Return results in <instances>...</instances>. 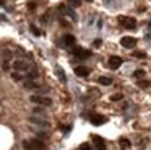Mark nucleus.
<instances>
[{
    "instance_id": "obj_24",
    "label": "nucleus",
    "mask_w": 151,
    "mask_h": 150,
    "mask_svg": "<svg viewBox=\"0 0 151 150\" xmlns=\"http://www.w3.org/2000/svg\"><path fill=\"white\" fill-rule=\"evenodd\" d=\"M111 100H112V101H120V100H122V95H112Z\"/></svg>"
},
{
    "instance_id": "obj_12",
    "label": "nucleus",
    "mask_w": 151,
    "mask_h": 150,
    "mask_svg": "<svg viewBox=\"0 0 151 150\" xmlns=\"http://www.w3.org/2000/svg\"><path fill=\"white\" fill-rule=\"evenodd\" d=\"M75 74L78 75V77H88V75H89V68H88V67H83V65H80V67L75 68Z\"/></svg>"
},
{
    "instance_id": "obj_3",
    "label": "nucleus",
    "mask_w": 151,
    "mask_h": 150,
    "mask_svg": "<svg viewBox=\"0 0 151 150\" xmlns=\"http://www.w3.org/2000/svg\"><path fill=\"white\" fill-rule=\"evenodd\" d=\"M119 23L127 29H133L137 26V20L133 16H119Z\"/></svg>"
},
{
    "instance_id": "obj_7",
    "label": "nucleus",
    "mask_w": 151,
    "mask_h": 150,
    "mask_svg": "<svg viewBox=\"0 0 151 150\" xmlns=\"http://www.w3.org/2000/svg\"><path fill=\"white\" fill-rule=\"evenodd\" d=\"M73 54H75L76 57L88 59L89 55H91V51H88V49H83V47H75V49H73Z\"/></svg>"
},
{
    "instance_id": "obj_8",
    "label": "nucleus",
    "mask_w": 151,
    "mask_h": 150,
    "mask_svg": "<svg viewBox=\"0 0 151 150\" xmlns=\"http://www.w3.org/2000/svg\"><path fill=\"white\" fill-rule=\"evenodd\" d=\"M89 121H91V124H94V126H101V124L106 122V117L101 116V114H91V116H89Z\"/></svg>"
},
{
    "instance_id": "obj_30",
    "label": "nucleus",
    "mask_w": 151,
    "mask_h": 150,
    "mask_svg": "<svg viewBox=\"0 0 151 150\" xmlns=\"http://www.w3.org/2000/svg\"><path fill=\"white\" fill-rule=\"evenodd\" d=\"M140 87L145 88V87H148V83H146V82H140Z\"/></svg>"
},
{
    "instance_id": "obj_23",
    "label": "nucleus",
    "mask_w": 151,
    "mask_h": 150,
    "mask_svg": "<svg viewBox=\"0 0 151 150\" xmlns=\"http://www.w3.org/2000/svg\"><path fill=\"white\" fill-rule=\"evenodd\" d=\"M80 150H91V147H89V143H81V145H80Z\"/></svg>"
},
{
    "instance_id": "obj_15",
    "label": "nucleus",
    "mask_w": 151,
    "mask_h": 150,
    "mask_svg": "<svg viewBox=\"0 0 151 150\" xmlns=\"http://www.w3.org/2000/svg\"><path fill=\"white\" fill-rule=\"evenodd\" d=\"M63 42H65V46H73L75 44V36L73 34H65L63 36Z\"/></svg>"
},
{
    "instance_id": "obj_16",
    "label": "nucleus",
    "mask_w": 151,
    "mask_h": 150,
    "mask_svg": "<svg viewBox=\"0 0 151 150\" xmlns=\"http://www.w3.org/2000/svg\"><path fill=\"white\" fill-rule=\"evenodd\" d=\"M57 77H59L60 78V82H63V83H65V82H67V77H65V74H63V70H62V68H60V67H57Z\"/></svg>"
},
{
    "instance_id": "obj_22",
    "label": "nucleus",
    "mask_w": 151,
    "mask_h": 150,
    "mask_svg": "<svg viewBox=\"0 0 151 150\" xmlns=\"http://www.w3.org/2000/svg\"><path fill=\"white\" fill-rule=\"evenodd\" d=\"M29 28H31V31H33V33H34V34H36V36H39V34H41V31H39V29H37V26L31 25Z\"/></svg>"
},
{
    "instance_id": "obj_5",
    "label": "nucleus",
    "mask_w": 151,
    "mask_h": 150,
    "mask_svg": "<svg viewBox=\"0 0 151 150\" xmlns=\"http://www.w3.org/2000/svg\"><path fill=\"white\" fill-rule=\"evenodd\" d=\"M120 44L124 46V47H135V44H137V39L132 38V36H124V38L120 39Z\"/></svg>"
},
{
    "instance_id": "obj_21",
    "label": "nucleus",
    "mask_w": 151,
    "mask_h": 150,
    "mask_svg": "<svg viewBox=\"0 0 151 150\" xmlns=\"http://www.w3.org/2000/svg\"><path fill=\"white\" fill-rule=\"evenodd\" d=\"M33 113L37 114V116H44V109H42V108H34Z\"/></svg>"
},
{
    "instance_id": "obj_11",
    "label": "nucleus",
    "mask_w": 151,
    "mask_h": 150,
    "mask_svg": "<svg viewBox=\"0 0 151 150\" xmlns=\"http://www.w3.org/2000/svg\"><path fill=\"white\" fill-rule=\"evenodd\" d=\"M93 142H94V147L98 150H106V142H104V139H101L99 135L93 137Z\"/></svg>"
},
{
    "instance_id": "obj_26",
    "label": "nucleus",
    "mask_w": 151,
    "mask_h": 150,
    "mask_svg": "<svg viewBox=\"0 0 151 150\" xmlns=\"http://www.w3.org/2000/svg\"><path fill=\"white\" fill-rule=\"evenodd\" d=\"M70 3H72L73 7H80V3H81V0H68Z\"/></svg>"
},
{
    "instance_id": "obj_27",
    "label": "nucleus",
    "mask_w": 151,
    "mask_h": 150,
    "mask_svg": "<svg viewBox=\"0 0 151 150\" xmlns=\"http://www.w3.org/2000/svg\"><path fill=\"white\" fill-rule=\"evenodd\" d=\"M133 55H135V57H140V59H143V57H145V54H143V52H135Z\"/></svg>"
},
{
    "instance_id": "obj_29",
    "label": "nucleus",
    "mask_w": 151,
    "mask_h": 150,
    "mask_svg": "<svg viewBox=\"0 0 151 150\" xmlns=\"http://www.w3.org/2000/svg\"><path fill=\"white\" fill-rule=\"evenodd\" d=\"M94 46H96V47H99V46H101V39H96V41H94Z\"/></svg>"
},
{
    "instance_id": "obj_28",
    "label": "nucleus",
    "mask_w": 151,
    "mask_h": 150,
    "mask_svg": "<svg viewBox=\"0 0 151 150\" xmlns=\"http://www.w3.org/2000/svg\"><path fill=\"white\" fill-rule=\"evenodd\" d=\"M28 7H29L31 10H34V8H36V2H29V5H28Z\"/></svg>"
},
{
    "instance_id": "obj_2",
    "label": "nucleus",
    "mask_w": 151,
    "mask_h": 150,
    "mask_svg": "<svg viewBox=\"0 0 151 150\" xmlns=\"http://www.w3.org/2000/svg\"><path fill=\"white\" fill-rule=\"evenodd\" d=\"M29 100L33 101V103L39 104V106H50L52 104V100L47 96H41V95H31Z\"/></svg>"
},
{
    "instance_id": "obj_10",
    "label": "nucleus",
    "mask_w": 151,
    "mask_h": 150,
    "mask_svg": "<svg viewBox=\"0 0 151 150\" xmlns=\"http://www.w3.org/2000/svg\"><path fill=\"white\" fill-rule=\"evenodd\" d=\"M29 121H31L33 124H37V126H41V127H47V126H49V122H47L46 119H42V117H39L37 114H36V116H31Z\"/></svg>"
},
{
    "instance_id": "obj_18",
    "label": "nucleus",
    "mask_w": 151,
    "mask_h": 150,
    "mask_svg": "<svg viewBox=\"0 0 151 150\" xmlns=\"http://www.w3.org/2000/svg\"><path fill=\"white\" fill-rule=\"evenodd\" d=\"M119 143H120L122 149H128V147H130V140H128V139H120V140H119Z\"/></svg>"
},
{
    "instance_id": "obj_9",
    "label": "nucleus",
    "mask_w": 151,
    "mask_h": 150,
    "mask_svg": "<svg viewBox=\"0 0 151 150\" xmlns=\"http://www.w3.org/2000/svg\"><path fill=\"white\" fill-rule=\"evenodd\" d=\"M120 65H122V59L119 57V55H112V57L109 59V67H111V68H114V70H115V68H119Z\"/></svg>"
},
{
    "instance_id": "obj_14",
    "label": "nucleus",
    "mask_w": 151,
    "mask_h": 150,
    "mask_svg": "<svg viewBox=\"0 0 151 150\" xmlns=\"http://www.w3.org/2000/svg\"><path fill=\"white\" fill-rule=\"evenodd\" d=\"M39 77V72L36 70V68H31V70H28L26 74V80H34V78Z\"/></svg>"
},
{
    "instance_id": "obj_13",
    "label": "nucleus",
    "mask_w": 151,
    "mask_h": 150,
    "mask_svg": "<svg viewBox=\"0 0 151 150\" xmlns=\"http://www.w3.org/2000/svg\"><path fill=\"white\" fill-rule=\"evenodd\" d=\"M60 12H62V13H65V15H68V16H70V18H72V20H75V18H76L75 12H73V10L70 8V7H65V5H60Z\"/></svg>"
},
{
    "instance_id": "obj_6",
    "label": "nucleus",
    "mask_w": 151,
    "mask_h": 150,
    "mask_svg": "<svg viewBox=\"0 0 151 150\" xmlns=\"http://www.w3.org/2000/svg\"><path fill=\"white\" fill-rule=\"evenodd\" d=\"M10 60H12V51L10 49H5L4 51V62H2L4 70H8V68H10Z\"/></svg>"
},
{
    "instance_id": "obj_25",
    "label": "nucleus",
    "mask_w": 151,
    "mask_h": 150,
    "mask_svg": "<svg viewBox=\"0 0 151 150\" xmlns=\"http://www.w3.org/2000/svg\"><path fill=\"white\" fill-rule=\"evenodd\" d=\"M135 77H137V78L145 77V72H143V70H137V72H135Z\"/></svg>"
},
{
    "instance_id": "obj_20",
    "label": "nucleus",
    "mask_w": 151,
    "mask_h": 150,
    "mask_svg": "<svg viewBox=\"0 0 151 150\" xmlns=\"http://www.w3.org/2000/svg\"><path fill=\"white\" fill-rule=\"evenodd\" d=\"M12 78L17 80V82H20V80H23V75H20L18 72H15V74H12Z\"/></svg>"
},
{
    "instance_id": "obj_17",
    "label": "nucleus",
    "mask_w": 151,
    "mask_h": 150,
    "mask_svg": "<svg viewBox=\"0 0 151 150\" xmlns=\"http://www.w3.org/2000/svg\"><path fill=\"white\" fill-rule=\"evenodd\" d=\"M99 83H101V85H111L112 83V78H109V77H99Z\"/></svg>"
},
{
    "instance_id": "obj_1",
    "label": "nucleus",
    "mask_w": 151,
    "mask_h": 150,
    "mask_svg": "<svg viewBox=\"0 0 151 150\" xmlns=\"http://www.w3.org/2000/svg\"><path fill=\"white\" fill-rule=\"evenodd\" d=\"M23 147L26 150H41V149H44V143L39 139H33V140H24Z\"/></svg>"
},
{
    "instance_id": "obj_4",
    "label": "nucleus",
    "mask_w": 151,
    "mask_h": 150,
    "mask_svg": "<svg viewBox=\"0 0 151 150\" xmlns=\"http://www.w3.org/2000/svg\"><path fill=\"white\" fill-rule=\"evenodd\" d=\"M13 68H15V70H18V72H21V70H24V72L31 70L29 64H28L26 60H15L13 62Z\"/></svg>"
},
{
    "instance_id": "obj_19",
    "label": "nucleus",
    "mask_w": 151,
    "mask_h": 150,
    "mask_svg": "<svg viewBox=\"0 0 151 150\" xmlns=\"http://www.w3.org/2000/svg\"><path fill=\"white\" fill-rule=\"evenodd\" d=\"M24 88H28V90H31V88H36V85H34L31 80H26V82H24Z\"/></svg>"
}]
</instances>
